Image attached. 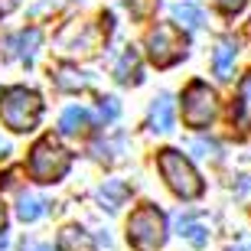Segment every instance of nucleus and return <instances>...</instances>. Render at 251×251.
<instances>
[{
    "label": "nucleus",
    "mask_w": 251,
    "mask_h": 251,
    "mask_svg": "<svg viewBox=\"0 0 251 251\" xmlns=\"http://www.w3.org/2000/svg\"><path fill=\"white\" fill-rule=\"evenodd\" d=\"M111 33V13H104L101 20H88V23H69L59 29L56 36V52L59 56H95L101 43H108Z\"/></svg>",
    "instance_id": "obj_1"
},
{
    "label": "nucleus",
    "mask_w": 251,
    "mask_h": 251,
    "mask_svg": "<svg viewBox=\"0 0 251 251\" xmlns=\"http://www.w3.org/2000/svg\"><path fill=\"white\" fill-rule=\"evenodd\" d=\"M43 114V98L26 85H10L0 92V121L17 134H26L39 124Z\"/></svg>",
    "instance_id": "obj_2"
},
{
    "label": "nucleus",
    "mask_w": 251,
    "mask_h": 251,
    "mask_svg": "<svg viewBox=\"0 0 251 251\" xmlns=\"http://www.w3.org/2000/svg\"><path fill=\"white\" fill-rule=\"evenodd\" d=\"M157 167H160V173H163V179H167V186L173 189L179 199H199V196H202V179H199L193 163H189L179 150H170V147L160 150Z\"/></svg>",
    "instance_id": "obj_3"
},
{
    "label": "nucleus",
    "mask_w": 251,
    "mask_h": 251,
    "mask_svg": "<svg viewBox=\"0 0 251 251\" xmlns=\"http://www.w3.org/2000/svg\"><path fill=\"white\" fill-rule=\"evenodd\" d=\"M127 238L137 251H157L167 242V215L157 205H140L127 219Z\"/></svg>",
    "instance_id": "obj_4"
},
{
    "label": "nucleus",
    "mask_w": 251,
    "mask_h": 251,
    "mask_svg": "<svg viewBox=\"0 0 251 251\" xmlns=\"http://www.w3.org/2000/svg\"><path fill=\"white\" fill-rule=\"evenodd\" d=\"M69 167H72V153L62 150L52 137H43L29 150V176L36 183H56L69 173Z\"/></svg>",
    "instance_id": "obj_5"
},
{
    "label": "nucleus",
    "mask_w": 251,
    "mask_h": 251,
    "mask_svg": "<svg viewBox=\"0 0 251 251\" xmlns=\"http://www.w3.org/2000/svg\"><path fill=\"white\" fill-rule=\"evenodd\" d=\"M147 52L153 59V65L167 69V65L179 62V59L186 56V36L176 26H170V23H157L147 36Z\"/></svg>",
    "instance_id": "obj_6"
},
{
    "label": "nucleus",
    "mask_w": 251,
    "mask_h": 251,
    "mask_svg": "<svg viewBox=\"0 0 251 251\" xmlns=\"http://www.w3.org/2000/svg\"><path fill=\"white\" fill-rule=\"evenodd\" d=\"M219 111V104H215V92L209 88L205 82H189V88L183 92V121L189 127H209Z\"/></svg>",
    "instance_id": "obj_7"
},
{
    "label": "nucleus",
    "mask_w": 251,
    "mask_h": 251,
    "mask_svg": "<svg viewBox=\"0 0 251 251\" xmlns=\"http://www.w3.org/2000/svg\"><path fill=\"white\" fill-rule=\"evenodd\" d=\"M39 43H43V33H39L36 26L20 29L17 36L3 39V46H7V56H10V59H23V62H33V56H36Z\"/></svg>",
    "instance_id": "obj_8"
},
{
    "label": "nucleus",
    "mask_w": 251,
    "mask_h": 251,
    "mask_svg": "<svg viewBox=\"0 0 251 251\" xmlns=\"http://www.w3.org/2000/svg\"><path fill=\"white\" fill-rule=\"evenodd\" d=\"M56 248L59 251H95V238L78 225H65L56 238Z\"/></svg>",
    "instance_id": "obj_9"
},
{
    "label": "nucleus",
    "mask_w": 251,
    "mask_h": 251,
    "mask_svg": "<svg viewBox=\"0 0 251 251\" xmlns=\"http://www.w3.org/2000/svg\"><path fill=\"white\" fill-rule=\"evenodd\" d=\"M127 196H130V186L124 179H104V186L98 189V202H101L108 212H118V209L127 202Z\"/></svg>",
    "instance_id": "obj_10"
},
{
    "label": "nucleus",
    "mask_w": 251,
    "mask_h": 251,
    "mask_svg": "<svg viewBox=\"0 0 251 251\" xmlns=\"http://www.w3.org/2000/svg\"><path fill=\"white\" fill-rule=\"evenodd\" d=\"M235 56H238V43L232 39H222L219 46H215V56H212V72L215 78H232V65H235Z\"/></svg>",
    "instance_id": "obj_11"
},
{
    "label": "nucleus",
    "mask_w": 251,
    "mask_h": 251,
    "mask_svg": "<svg viewBox=\"0 0 251 251\" xmlns=\"http://www.w3.org/2000/svg\"><path fill=\"white\" fill-rule=\"evenodd\" d=\"M150 127L153 130H173V98L170 95H160L157 101L150 104Z\"/></svg>",
    "instance_id": "obj_12"
},
{
    "label": "nucleus",
    "mask_w": 251,
    "mask_h": 251,
    "mask_svg": "<svg viewBox=\"0 0 251 251\" xmlns=\"http://www.w3.org/2000/svg\"><path fill=\"white\" fill-rule=\"evenodd\" d=\"M137 75H140V59H137V49H124V56L118 59V65H114V78L121 85H130V82H137Z\"/></svg>",
    "instance_id": "obj_13"
},
{
    "label": "nucleus",
    "mask_w": 251,
    "mask_h": 251,
    "mask_svg": "<svg viewBox=\"0 0 251 251\" xmlns=\"http://www.w3.org/2000/svg\"><path fill=\"white\" fill-rule=\"evenodd\" d=\"M88 124H92V114L85 111V108H78V104H72V108H65L62 121H59V130L72 137V134H82Z\"/></svg>",
    "instance_id": "obj_14"
},
{
    "label": "nucleus",
    "mask_w": 251,
    "mask_h": 251,
    "mask_svg": "<svg viewBox=\"0 0 251 251\" xmlns=\"http://www.w3.org/2000/svg\"><path fill=\"white\" fill-rule=\"evenodd\" d=\"M235 121L242 127H251V72L238 82V98H235Z\"/></svg>",
    "instance_id": "obj_15"
},
{
    "label": "nucleus",
    "mask_w": 251,
    "mask_h": 251,
    "mask_svg": "<svg viewBox=\"0 0 251 251\" xmlns=\"http://www.w3.org/2000/svg\"><path fill=\"white\" fill-rule=\"evenodd\" d=\"M179 235H183L186 242H193L196 248H202V245L209 242V228H205L196 215H183V219H179Z\"/></svg>",
    "instance_id": "obj_16"
},
{
    "label": "nucleus",
    "mask_w": 251,
    "mask_h": 251,
    "mask_svg": "<svg viewBox=\"0 0 251 251\" xmlns=\"http://www.w3.org/2000/svg\"><path fill=\"white\" fill-rule=\"evenodd\" d=\"M17 215L23 222H36L39 215H46V199H43V196H20Z\"/></svg>",
    "instance_id": "obj_17"
},
{
    "label": "nucleus",
    "mask_w": 251,
    "mask_h": 251,
    "mask_svg": "<svg viewBox=\"0 0 251 251\" xmlns=\"http://www.w3.org/2000/svg\"><path fill=\"white\" fill-rule=\"evenodd\" d=\"M173 20H176L179 26L196 29V26H202V10L196 7V3H176L173 7Z\"/></svg>",
    "instance_id": "obj_18"
},
{
    "label": "nucleus",
    "mask_w": 251,
    "mask_h": 251,
    "mask_svg": "<svg viewBox=\"0 0 251 251\" xmlns=\"http://www.w3.org/2000/svg\"><path fill=\"white\" fill-rule=\"evenodd\" d=\"M56 85L59 88H85L88 75L78 72V69H56Z\"/></svg>",
    "instance_id": "obj_19"
},
{
    "label": "nucleus",
    "mask_w": 251,
    "mask_h": 251,
    "mask_svg": "<svg viewBox=\"0 0 251 251\" xmlns=\"http://www.w3.org/2000/svg\"><path fill=\"white\" fill-rule=\"evenodd\" d=\"M124 3H127V10H130L137 20L153 17V13H157V7H160V0H124Z\"/></svg>",
    "instance_id": "obj_20"
},
{
    "label": "nucleus",
    "mask_w": 251,
    "mask_h": 251,
    "mask_svg": "<svg viewBox=\"0 0 251 251\" xmlns=\"http://www.w3.org/2000/svg\"><path fill=\"white\" fill-rule=\"evenodd\" d=\"M118 114H121V104H118V98H104V101L98 104V118H101L104 124H111Z\"/></svg>",
    "instance_id": "obj_21"
},
{
    "label": "nucleus",
    "mask_w": 251,
    "mask_h": 251,
    "mask_svg": "<svg viewBox=\"0 0 251 251\" xmlns=\"http://www.w3.org/2000/svg\"><path fill=\"white\" fill-rule=\"evenodd\" d=\"M215 7L225 10V13H238V10L245 7V0H215Z\"/></svg>",
    "instance_id": "obj_22"
},
{
    "label": "nucleus",
    "mask_w": 251,
    "mask_h": 251,
    "mask_svg": "<svg viewBox=\"0 0 251 251\" xmlns=\"http://www.w3.org/2000/svg\"><path fill=\"white\" fill-rule=\"evenodd\" d=\"M196 150H199L202 157H209V153H215V144H205V140H196Z\"/></svg>",
    "instance_id": "obj_23"
},
{
    "label": "nucleus",
    "mask_w": 251,
    "mask_h": 251,
    "mask_svg": "<svg viewBox=\"0 0 251 251\" xmlns=\"http://www.w3.org/2000/svg\"><path fill=\"white\" fill-rule=\"evenodd\" d=\"M20 251H52V248H46V245H39V242H23Z\"/></svg>",
    "instance_id": "obj_24"
},
{
    "label": "nucleus",
    "mask_w": 251,
    "mask_h": 251,
    "mask_svg": "<svg viewBox=\"0 0 251 251\" xmlns=\"http://www.w3.org/2000/svg\"><path fill=\"white\" fill-rule=\"evenodd\" d=\"M3 228H7V212H3V202H0V235H3Z\"/></svg>",
    "instance_id": "obj_25"
},
{
    "label": "nucleus",
    "mask_w": 251,
    "mask_h": 251,
    "mask_svg": "<svg viewBox=\"0 0 251 251\" xmlns=\"http://www.w3.org/2000/svg\"><path fill=\"white\" fill-rule=\"evenodd\" d=\"M225 251H251V245H235V248H225Z\"/></svg>",
    "instance_id": "obj_26"
}]
</instances>
